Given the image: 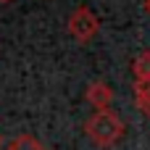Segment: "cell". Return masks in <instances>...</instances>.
<instances>
[{"label": "cell", "instance_id": "cell-8", "mask_svg": "<svg viewBox=\"0 0 150 150\" xmlns=\"http://www.w3.org/2000/svg\"><path fill=\"white\" fill-rule=\"evenodd\" d=\"M0 3H11V0H0Z\"/></svg>", "mask_w": 150, "mask_h": 150}, {"label": "cell", "instance_id": "cell-7", "mask_svg": "<svg viewBox=\"0 0 150 150\" xmlns=\"http://www.w3.org/2000/svg\"><path fill=\"white\" fill-rule=\"evenodd\" d=\"M145 11H148V13H150V0H145Z\"/></svg>", "mask_w": 150, "mask_h": 150}, {"label": "cell", "instance_id": "cell-6", "mask_svg": "<svg viewBox=\"0 0 150 150\" xmlns=\"http://www.w3.org/2000/svg\"><path fill=\"white\" fill-rule=\"evenodd\" d=\"M132 74L134 79H150V50H142L132 61Z\"/></svg>", "mask_w": 150, "mask_h": 150}, {"label": "cell", "instance_id": "cell-5", "mask_svg": "<svg viewBox=\"0 0 150 150\" xmlns=\"http://www.w3.org/2000/svg\"><path fill=\"white\" fill-rule=\"evenodd\" d=\"M3 150H47V148H45L34 134H16L13 140L5 142Z\"/></svg>", "mask_w": 150, "mask_h": 150}, {"label": "cell", "instance_id": "cell-4", "mask_svg": "<svg viewBox=\"0 0 150 150\" xmlns=\"http://www.w3.org/2000/svg\"><path fill=\"white\" fill-rule=\"evenodd\" d=\"M134 105L150 119V79H134Z\"/></svg>", "mask_w": 150, "mask_h": 150}, {"label": "cell", "instance_id": "cell-3", "mask_svg": "<svg viewBox=\"0 0 150 150\" xmlns=\"http://www.w3.org/2000/svg\"><path fill=\"white\" fill-rule=\"evenodd\" d=\"M84 98H87V103H90L95 111H108V108H111V103H113V90H111V84H108V82L95 79V82H90V84H87Z\"/></svg>", "mask_w": 150, "mask_h": 150}, {"label": "cell", "instance_id": "cell-1", "mask_svg": "<svg viewBox=\"0 0 150 150\" xmlns=\"http://www.w3.org/2000/svg\"><path fill=\"white\" fill-rule=\"evenodd\" d=\"M127 132L124 119L116 111H95L87 121H84V134L92 140V145L98 148H113Z\"/></svg>", "mask_w": 150, "mask_h": 150}, {"label": "cell", "instance_id": "cell-2", "mask_svg": "<svg viewBox=\"0 0 150 150\" xmlns=\"http://www.w3.org/2000/svg\"><path fill=\"white\" fill-rule=\"evenodd\" d=\"M66 29H69V34L76 40V42H90V40H95V34L100 32V18L87 8V5H79V8H74L71 11V16H69V21H66Z\"/></svg>", "mask_w": 150, "mask_h": 150}]
</instances>
